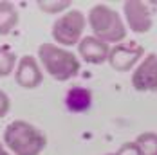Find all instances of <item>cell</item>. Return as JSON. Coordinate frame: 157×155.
<instances>
[{
	"label": "cell",
	"mask_w": 157,
	"mask_h": 155,
	"mask_svg": "<svg viewBox=\"0 0 157 155\" xmlns=\"http://www.w3.org/2000/svg\"><path fill=\"white\" fill-rule=\"evenodd\" d=\"M69 0H62V2H38V7L42 9V11H45V13H60L63 9H67L69 7Z\"/></svg>",
	"instance_id": "5bb4252c"
},
{
	"label": "cell",
	"mask_w": 157,
	"mask_h": 155,
	"mask_svg": "<svg viewBox=\"0 0 157 155\" xmlns=\"http://www.w3.org/2000/svg\"><path fill=\"white\" fill-rule=\"evenodd\" d=\"M83 29H85V16L79 11L72 9L56 18V22L52 24V38L62 45H74L79 42Z\"/></svg>",
	"instance_id": "277c9868"
},
{
	"label": "cell",
	"mask_w": 157,
	"mask_h": 155,
	"mask_svg": "<svg viewBox=\"0 0 157 155\" xmlns=\"http://www.w3.org/2000/svg\"><path fill=\"white\" fill-rule=\"evenodd\" d=\"M18 24V11L11 2H0V34H7Z\"/></svg>",
	"instance_id": "8fae6325"
},
{
	"label": "cell",
	"mask_w": 157,
	"mask_h": 155,
	"mask_svg": "<svg viewBox=\"0 0 157 155\" xmlns=\"http://www.w3.org/2000/svg\"><path fill=\"white\" fill-rule=\"evenodd\" d=\"M141 56H143V47L136 42H128V43H119V45L114 47L109 54V60L110 65L116 70L125 72L139 62Z\"/></svg>",
	"instance_id": "5b68a950"
},
{
	"label": "cell",
	"mask_w": 157,
	"mask_h": 155,
	"mask_svg": "<svg viewBox=\"0 0 157 155\" xmlns=\"http://www.w3.org/2000/svg\"><path fill=\"white\" fill-rule=\"evenodd\" d=\"M9 110V97L0 90V117H4Z\"/></svg>",
	"instance_id": "2e32d148"
},
{
	"label": "cell",
	"mask_w": 157,
	"mask_h": 155,
	"mask_svg": "<svg viewBox=\"0 0 157 155\" xmlns=\"http://www.w3.org/2000/svg\"><path fill=\"white\" fill-rule=\"evenodd\" d=\"M136 144L139 146L143 155H157V134H154V132L141 134L136 139Z\"/></svg>",
	"instance_id": "7c38bea8"
},
{
	"label": "cell",
	"mask_w": 157,
	"mask_h": 155,
	"mask_svg": "<svg viewBox=\"0 0 157 155\" xmlns=\"http://www.w3.org/2000/svg\"><path fill=\"white\" fill-rule=\"evenodd\" d=\"M65 105L71 112H85L92 105V94L89 89L72 87L65 96Z\"/></svg>",
	"instance_id": "30bf717a"
},
{
	"label": "cell",
	"mask_w": 157,
	"mask_h": 155,
	"mask_svg": "<svg viewBox=\"0 0 157 155\" xmlns=\"http://www.w3.org/2000/svg\"><path fill=\"white\" fill-rule=\"evenodd\" d=\"M123 9H125V16H126V20H128V27L134 32H148L150 31V27H152V16H150L148 7L143 2H137V0L125 2Z\"/></svg>",
	"instance_id": "52a82bcc"
},
{
	"label": "cell",
	"mask_w": 157,
	"mask_h": 155,
	"mask_svg": "<svg viewBox=\"0 0 157 155\" xmlns=\"http://www.w3.org/2000/svg\"><path fill=\"white\" fill-rule=\"evenodd\" d=\"M38 56L45 70L58 81H67L79 72L78 58L71 51H65L62 47H56L52 43H42L38 47Z\"/></svg>",
	"instance_id": "7a4b0ae2"
},
{
	"label": "cell",
	"mask_w": 157,
	"mask_h": 155,
	"mask_svg": "<svg viewBox=\"0 0 157 155\" xmlns=\"http://www.w3.org/2000/svg\"><path fill=\"white\" fill-rule=\"evenodd\" d=\"M16 56L13 51H9L7 47L0 45V76H9L13 67H15Z\"/></svg>",
	"instance_id": "4fadbf2b"
},
{
	"label": "cell",
	"mask_w": 157,
	"mask_h": 155,
	"mask_svg": "<svg viewBox=\"0 0 157 155\" xmlns=\"http://www.w3.org/2000/svg\"><path fill=\"white\" fill-rule=\"evenodd\" d=\"M132 85L141 92L157 90V54H148L132 76Z\"/></svg>",
	"instance_id": "8992f818"
},
{
	"label": "cell",
	"mask_w": 157,
	"mask_h": 155,
	"mask_svg": "<svg viewBox=\"0 0 157 155\" xmlns=\"http://www.w3.org/2000/svg\"><path fill=\"white\" fill-rule=\"evenodd\" d=\"M79 54L85 62L89 63H103L110 54V49L105 42L98 40L96 36H85L83 40H79V47H78Z\"/></svg>",
	"instance_id": "9c48e42d"
},
{
	"label": "cell",
	"mask_w": 157,
	"mask_h": 155,
	"mask_svg": "<svg viewBox=\"0 0 157 155\" xmlns=\"http://www.w3.org/2000/svg\"><path fill=\"white\" fill-rule=\"evenodd\" d=\"M4 141L15 155H40L47 144L45 134L25 121H13L7 124Z\"/></svg>",
	"instance_id": "6da1fadb"
},
{
	"label": "cell",
	"mask_w": 157,
	"mask_h": 155,
	"mask_svg": "<svg viewBox=\"0 0 157 155\" xmlns=\"http://www.w3.org/2000/svg\"><path fill=\"white\" fill-rule=\"evenodd\" d=\"M16 83L24 89H34L42 83V70L33 56H24L16 67Z\"/></svg>",
	"instance_id": "ba28073f"
},
{
	"label": "cell",
	"mask_w": 157,
	"mask_h": 155,
	"mask_svg": "<svg viewBox=\"0 0 157 155\" xmlns=\"http://www.w3.org/2000/svg\"><path fill=\"white\" fill-rule=\"evenodd\" d=\"M0 155H11V153H9V152H7V150H6V148L0 144Z\"/></svg>",
	"instance_id": "e0dca14e"
},
{
	"label": "cell",
	"mask_w": 157,
	"mask_h": 155,
	"mask_svg": "<svg viewBox=\"0 0 157 155\" xmlns=\"http://www.w3.org/2000/svg\"><path fill=\"white\" fill-rule=\"evenodd\" d=\"M116 155H143L141 150H139V146L136 144V142H126L123 144L121 148H119V152Z\"/></svg>",
	"instance_id": "9a60e30c"
},
{
	"label": "cell",
	"mask_w": 157,
	"mask_h": 155,
	"mask_svg": "<svg viewBox=\"0 0 157 155\" xmlns=\"http://www.w3.org/2000/svg\"><path fill=\"white\" fill-rule=\"evenodd\" d=\"M89 22L96 38L105 43H117L126 36L125 25L117 11L110 9L109 6H103V4L94 6L89 13Z\"/></svg>",
	"instance_id": "3957f363"
}]
</instances>
